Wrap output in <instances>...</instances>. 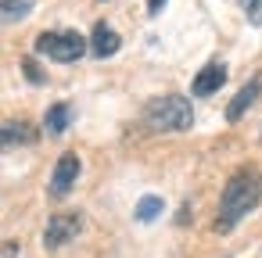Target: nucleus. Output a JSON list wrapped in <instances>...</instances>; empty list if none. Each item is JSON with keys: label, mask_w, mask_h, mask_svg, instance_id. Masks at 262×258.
<instances>
[{"label": "nucleus", "mask_w": 262, "mask_h": 258, "mask_svg": "<svg viewBox=\"0 0 262 258\" xmlns=\"http://www.w3.org/2000/svg\"><path fill=\"white\" fill-rule=\"evenodd\" d=\"M262 201V172L244 165L237 169L226 186H223V197H219V219H215V229L219 233H230L255 204Z\"/></svg>", "instance_id": "f257e3e1"}, {"label": "nucleus", "mask_w": 262, "mask_h": 258, "mask_svg": "<svg viewBox=\"0 0 262 258\" xmlns=\"http://www.w3.org/2000/svg\"><path fill=\"white\" fill-rule=\"evenodd\" d=\"M144 126L151 133H187L194 126V108L187 97L169 93V97H155L144 108Z\"/></svg>", "instance_id": "f03ea898"}, {"label": "nucleus", "mask_w": 262, "mask_h": 258, "mask_svg": "<svg viewBox=\"0 0 262 258\" xmlns=\"http://www.w3.org/2000/svg\"><path fill=\"white\" fill-rule=\"evenodd\" d=\"M90 40H83L79 33H72V29H65V33H40L36 36V54H43V58H51V61H61V65H72V61H79L90 47H86Z\"/></svg>", "instance_id": "7ed1b4c3"}, {"label": "nucleus", "mask_w": 262, "mask_h": 258, "mask_svg": "<svg viewBox=\"0 0 262 258\" xmlns=\"http://www.w3.org/2000/svg\"><path fill=\"white\" fill-rule=\"evenodd\" d=\"M79 229H83V215L79 212H58V215H51V222H47V229H43V244L54 251V247H65L69 240H76L79 237Z\"/></svg>", "instance_id": "20e7f679"}, {"label": "nucleus", "mask_w": 262, "mask_h": 258, "mask_svg": "<svg viewBox=\"0 0 262 258\" xmlns=\"http://www.w3.org/2000/svg\"><path fill=\"white\" fill-rule=\"evenodd\" d=\"M79 154L76 151H65L61 158H58V165H54V176H51V186H47V194L54 197V201H61V197H69L72 194V186H76V179H79Z\"/></svg>", "instance_id": "39448f33"}, {"label": "nucleus", "mask_w": 262, "mask_h": 258, "mask_svg": "<svg viewBox=\"0 0 262 258\" xmlns=\"http://www.w3.org/2000/svg\"><path fill=\"white\" fill-rule=\"evenodd\" d=\"M36 126L26 119H11V122H0V151H11V147H26L36 144Z\"/></svg>", "instance_id": "423d86ee"}, {"label": "nucleus", "mask_w": 262, "mask_h": 258, "mask_svg": "<svg viewBox=\"0 0 262 258\" xmlns=\"http://www.w3.org/2000/svg\"><path fill=\"white\" fill-rule=\"evenodd\" d=\"M223 83H226V65L212 61V65H205V68L194 76V83H190V93H194V97H212V93H215Z\"/></svg>", "instance_id": "0eeeda50"}, {"label": "nucleus", "mask_w": 262, "mask_h": 258, "mask_svg": "<svg viewBox=\"0 0 262 258\" xmlns=\"http://www.w3.org/2000/svg\"><path fill=\"white\" fill-rule=\"evenodd\" d=\"M258 93H262V79L255 76V79H251V83H244V86L237 90V97L226 104V119H230V122H237V119H241V115L258 101Z\"/></svg>", "instance_id": "6e6552de"}, {"label": "nucleus", "mask_w": 262, "mask_h": 258, "mask_svg": "<svg viewBox=\"0 0 262 258\" xmlns=\"http://www.w3.org/2000/svg\"><path fill=\"white\" fill-rule=\"evenodd\" d=\"M119 43H122V40H119V33H115L108 22H97V26H94V33H90V51H94L97 58H112V54L119 51Z\"/></svg>", "instance_id": "1a4fd4ad"}, {"label": "nucleus", "mask_w": 262, "mask_h": 258, "mask_svg": "<svg viewBox=\"0 0 262 258\" xmlns=\"http://www.w3.org/2000/svg\"><path fill=\"white\" fill-rule=\"evenodd\" d=\"M69 119H72L69 104H54V108H47V115H43V129H47L51 136H61V133L69 129Z\"/></svg>", "instance_id": "9d476101"}, {"label": "nucleus", "mask_w": 262, "mask_h": 258, "mask_svg": "<svg viewBox=\"0 0 262 258\" xmlns=\"http://www.w3.org/2000/svg\"><path fill=\"white\" fill-rule=\"evenodd\" d=\"M33 8H36V0H0V18L18 22V18H26Z\"/></svg>", "instance_id": "9b49d317"}, {"label": "nucleus", "mask_w": 262, "mask_h": 258, "mask_svg": "<svg viewBox=\"0 0 262 258\" xmlns=\"http://www.w3.org/2000/svg\"><path fill=\"white\" fill-rule=\"evenodd\" d=\"M158 215H162V197H140L137 219H140V222H151V219H158Z\"/></svg>", "instance_id": "f8f14e48"}, {"label": "nucleus", "mask_w": 262, "mask_h": 258, "mask_svg": "<svg viewBox=\"0 0 262 258\" xmlns=\"http://www.w3.org/2000/svg\"><path fill=\"white\" fill-rule=\"evenodd\" d=\"M22 72H26V79H29V83H36V86L43 83V72H40V65H36L33 58H26V61H22Z\"/></svg>", "instance_id": "ddd939ff"}, {"label": "nucleus", "mask_w": 262, "mask_h": 258, "mask_svg": "<svg viewBox=\"0 0 262 258\" xmlns=\"http://www.w3.org/2000/svg\"><path fill=\"white\" fill-rule=\"evenodd\" d=\"M248 18H251V26H262V0H251L248 4Z\"/></svg>", "instance_id": "4468645a"}, {"label": "nucleus", "mask_w": 262, "mask_h": 258, "mask_svg": "<svg viewBox=\"0 0 262 258\" xmlns=\"http://www.w3.org/2000/svg\"><path fill=\"white\" fill-rule=\"evenodd\" d=\"M18 254V244L15 240H4V247H0V258H15Z\"/></svg>", "instance_id": "2eb2a0df"}, {"label": "nucleus", "mask_w": 262, "mask_h": 258, "mask_svg": "<svg viewBox=\"0 0 262 258\" xmlns=\"http://www.w3.org/2000/svg\"><path fill=\"white\" fill-rule=\"evenodd\" d=\"M162 4H165V0H147V11H151V15H158V11H162Z\"/></svg>", "instance_id": "dca6fc26"}, {"label": "nucleus", "mask_w": 262, "mask_h": 258, "mask_svg": "<svg viewBox=\"0 0 262 258\" xmlns=\"http://www.w3.org/2000/svg\"><path fill=\"white\" fill-rule=\"evenodd\" d=\"M241 4H244V8H248V4H251V0H241Z\"/></svg>", "instance_id": "f3484780"}]
</instances>
